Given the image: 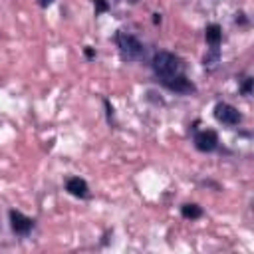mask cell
<instances>
[{
	"label": "cell",
	"mask_w": 254,
	"mask_h": 254,
	"mask_svg": "<svg viewBox=\"0 0 254 254\" xmlns=\"http://www.w3.org/2000/svg\"><path fill=\"white\" fill-rule=\"evenodd\" d=\"M153 71L161 81L183 73V62L171 52H159L153 56Z\"/></svg>",
	"instance_id": "1"
},
{
	"label": "cell",
	"mask_w": 254,
	"mask_h": 254,
	"mask_svg": "<svg viewBox=\"0 0 254 254\" xmlns=\"http://www.w3.org/2000/svg\"><path fill=\"white\" fill-rule=\"evenodd\" d=\"M115 40H117V48H119L123 60H139L145 54L143 44L135 36H131L127 32H119Z\"/></svg>",
	"instance_id": "2"
},
{
	"label": "cell",
	"mask_w": 254,
	"mask_h": 254,
	"mask_svg": "<svg viewBox=\"0 0 254 254\" xmlns=\"http://www.w3.org/2000/svg\"><path fill=\"white\" fill-rule=\"evenodd\" d=\"M214 117L216 121H220L222 125H228V127H234L240 123L242 115L238 113L236 107H232L230 103H216L214 105Z\"/></svg>",
	"instance_id": "3"
},
{
	"label": "cell",
	"mask_w": 254,
	"mask_h": 254,
	"mask_svg": "<svg viewBox=\"0 0 254 254\" xmlns=\"http://www.w3.org/2000/svg\"><path fill=\"white\" fill-rule=\"evenodd\" d=\"M194 147L202 153H210L218 147V135L212 129H202L194 135Z\"/></svg>",
	"instance_id": "4"
},
{
	"label": "cell",
	"mask_w": 254,
	"mask_h": 254,
	"mask_svg": "<svg viewBox=\"0 0 254 254\" xmlns=\"http://www.w3.org/2000/svg\"><path fill=\"white\" fill-rule=\"evenodd\" d=\"M10 226H12V230H14L16 234L26 236V234H30V230L34 228V220H32L30 216L18 212V210H10Z\"/></svg>",
	"instance_id": "5"
},
{
	"label": "cell",
	"mask_w": 254,
	"mask_h": 254,
	"mask_svg": "<svg viewBox=\"0 0 254 254\" xmlns=\"http://www.w3.org/2000/svg\"><path fill=\"white\" fill-rule=\"evenodd\" d=\"M165 87H169L171 91H177V93H192L194 91V85L181 73V75H175V77H171V79H165V81H161Z\"/></svg>",
	"instance_id": "6"
},
{
	"label": "cell",
	"mask_w": 254,
	"mask_h": 254,
	"mask_svg": "<svg viewBox=\"0 0 254 254\" xmlns=\"http://www.w3.org/2000/svg\"><path fill=\"white\" fill-rule=\"evenodd\" d=\"M65 190H67L69 194H73V196H79V198H85V196L89 194L87 183H85L83 179H79V177H71V179H67V183H65Z\"/></svg>",
	"instance_id": "7"
},
{
	"label": "cell",
	"mask_w": 254,
	"mask_h": 254,
	"mask_svg": "<svg viewBox=\"0 0 254 254\" xmlns=\"http://www.w3.org/2000/svg\"><path fill=\"white\" fill-rule=\"evenodd\" d=\"M204 38H206V42L210 44V48H218V44H220V40H222V30H220V26H218V24L206 26Z\"/></svg>",
	"instance_id": "8"
},
{
	"label": "cell",
	"mask_w": 254,
	"mask_h": 254,
	"mask_svg": "<svg viewBox=\"0 0 254 254\" xmlns=\"http://www.w3.org/2000/svg\"><path fill=\"white\" fill-rule=\"evenodd\" d=\"M181 212H183L185 218H200V216H202V208H200L198 204H194V202H190V204H183Z\"/></svg>",
	"instance_id": "9"
},
{
	"label": "cell",
	"mask_w": 254,
	"mask_h": 254,
	"mask_svg": "<svg viewBox=\"0 0 254 254\" xmlns=\"http://www.w3.org/2000/svg\"><path fill=\"white\" fill-rule=\"evenodd\" d=\"M93 4H95V12L99 14V12H105L107 8H109V4L105 2V0H93Z\"/></svg>",
	"instance_id": "10"
},
{
	"label": "cell",
	"mask_w": 254,
	"mask_h": 254,
	"mask_svg": "<svg viewBox=\"0 0 254 254\" xmlns=\"http://www.w3.org/2000/svg\"><path fill=\"white\" fill-rule=\"evenodd\" d=\"M250 89H252V79L246 77V81H244V85H242V93H244V95H250Z\"/></svg>",
	"instance_id": "11"
},
{
	"label": "cell",
	"mask_w": 254,
	"mask_h": 254,
	"mask_svg": "<svg viewBox=\"0 0 254 254\" xmlns=\"http://www.w3.org/2000/svg\"><path fill=\"white\" fill-rule=\"evenodd\" d=\"M52 2H54V0H40V6H44V8H46V6H50Z\"/></svg>",
	"instance_id": "12"
}]
</instances>
